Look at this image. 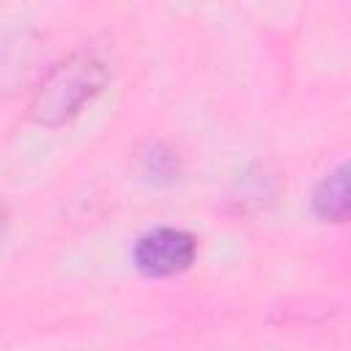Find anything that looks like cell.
<instances>
[{
	"label": "cell",
	"instance_id": "obj_1",
	"mask_svg": "<svg viewBox=\"0 0 351 351\" xmlns=\"http://www.w3.org/2000/svg\"><path fill=\"white\" fill-rule=\"evenodd\" d=\"M110 82V66L93 49H77L58 60L36 88L27 118L38 126H60L82 112Z\"/></svg>",
	"mask_w": 351,
	"mask_h": 351
},
{
	"label": "cell",
	"instance_id": "obj_2",
	"mask_svg": "<svg viewBox=\"0 0 351 351\" xmlns=\"http://www.w3.org/2000/svg\"><path fill=\"white\" fill-rule=\"evenodd\" d=\"M197 258V241L189 230L181 228H151L143 236H137L134 247H132V261L134 269L143 277H173L186 271Z\"/></svg>",
	"mask_w": 351,
	"mask_h": 351
},
{
	"label": "cell",
	"instance_id": "obj_3",
	"mask_svg": "<svg viewBox=\"0 0 351 351\" xmlns=\"http://www.w3.org/2000/svg\"><path fill=\"white\" fill-rule=\"evenodd\" d=\"M310 211L321 222H351V162L324 173L310 192Z\"/></svg>",
	"mask_w": 351,
	"mask_h": 351
},
{
	"label": "cell",
	"instance_id": "obj_4",
	"mask_svg": "<svg viewBox=\"0 0 351 351\" xmlns=\"http://www.w3.org/2000/svg\"><path fill=\"white\" fill-rule=\"evenodd\" d=\"M143 173L151 176L154 181H162V178L173 181L176 173H178V159H176V154H173L170 148L154 145V148L143 156Z\"/></svg>",
	"mask_w": 351,
	"mask_h": 351
}]
</instances>
